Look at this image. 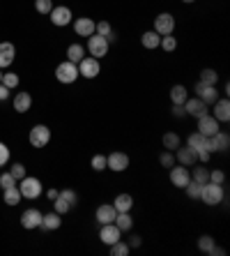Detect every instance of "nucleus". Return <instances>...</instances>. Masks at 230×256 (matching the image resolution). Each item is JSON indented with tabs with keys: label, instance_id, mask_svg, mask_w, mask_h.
I'll return each mask as SVG.
<instances>
[{
	"label": "nucleus",
	"instance_id": "obj_1",
	"mask_svg": "<svg viewBox=\"0 0 230 256\" xmlns=\"http://www.w3.org/2000/svg\"><path fill=\"white\" fill-rule=\"evenodd\" d=\"M201 198L205 206H219V203L226 198V190L224 185H214V182H205L201 185Z\"/></svg>",
	"mask_w": 230,
	"mask_h": 256
},
{
	"label": "nucleus",
	"instance_id": "obj_2",
	"mask_svg": "<svg viewBox=\"0 0 230 256\" xmlns=\"http://www.w3.org/2000/svg\"><path fill=\"white\" fill-rule=\"evenodd\" d=\"M187 146L189 148L196 150V155H198V162H203V164H207L210 162V148H207V136H203L201 132H194V134H189V138H187Z\"/></svg>",
	"mask_w": 230,
	"mask_h": 256
},
{
	"label": "nucleus",
	"instance_id": "obj_3",
	"mask_svg": "<svg viewBox=\"0 0 230 256\" xmlns=\"http://www.w3.org/2000/svg\"><path fill=\"white\" fill-rule=\"evenodd\" d=\"M108 48H111V44H108V40L106 37H101V35H90L88 37V51H90V56L92 58H106L108 56Z\"/></svg>",
	"mask_w": 230,
	"mask_h": 256
},
{
	"label": "nucleus",
	"instance_id": "obj_4",
	"mask_svg": "<svg viewBox=\"0 0 230 256\" xmlns=\"http://www.w3.org/2000/svg\"><path fill=\"white\" fill-rule=\"evenodd\" d=\"M55 78H58L60 84H74L78 78V67L76 62H69V60H65V62H60L58 67H55Z\"/></svg>",
	"mask_w": 230,
	"mask_h": 256
},
{
	"label": "nucleus",
	"instance_id": "obj_5",
	"mask_svg": "<svg viewBox=\"0 0 230 256\" xmlns=\"http://www.w3.org/2000/svg\"><path fill=\"white\" fill-rule=\"evenodd\" d=\"M76 67H78V76H83V78H97L99 76V72H101L99 60L92 58V56H85Z\"/></svg>",
	"mask_w": 230,
	"mask_h": 256
},
{
	"label": "nucleus",
	"instance_id": "obj_6",
	"mask_svg": "<svg viewBox=\"0 0 230 256\" xmlns=\"http://www.w3.org/2000/svg\"><path fill=\"white\" fill-rule=\"evenodd\" d=\"M21 185H18V192H21V196L23 198H37L41 194V180L39 178H30L25 176L23 180H18Z\"/></svg>",
	"mask_w": 230,
	"mask_h": 256
},
{
	"label": "nucleus",
	"instance_id": "obj_7",
	"mask_svg": "<svg viewBox=\"0 0 230 256\" xmlns=\"http://www.w3.org/2000/svg\"><path fill=\"white\" fill-rule=\"evenodd\" d=\"M173 30H175V16L168 12H161L159 16L154 18V32L157 35H173Z\"/></svg>",
	"mask_w": 230,
	"mask_h": 256
},
{
	"label": "nucleus",
	"instance_id": "obj_8",
	"mask_svg": "<svg viewBox=\"0 0 230 256\" xmlns=\"http://www.w3.org/2000/svg\"><path fill=\"white\" fill-rule=\"evenodd\" d=\"M106 168H111V171H115V173L127 171V168H129V155H124L120 150H113L111 155L106 157Z\"/></svg>",
	"mask_w": 230,
	"mask_h": 256
},
{
	"label": "nucleus",
	"instance_id": "obj_9",
	"mask_svg": "<svg viewBox=\"0 0 230 256\" xmlns=\"http://www.w3.org/2000/svg\"><path fill=\"white\" fill-rule=\"evenodd\" d=\"M51 141V130L46 125H35L30 130V146L32 148H44Z\"/></svg>",
	"mask_w": 230,
	"mask_h": 256
},
{
	"label": "nucleus",
	"instance_id": "obj_10",
	"mask_svg": "<svg viewBox=\"0 0 230 256\" xmlns=\"http://www.w3.org/2000/svg\"><path fill=\"white\" fill-rule=\"evenodd\" d=\"M196 120H198V132H201L203 136H214L217 132H221L219 120L214 118L212 114H205V116H201V118H196Z\"/></svg>",
	"mask_w": 230,
	"mask_h": 256
},
{
	"label": "nucleus",
	"instance_id": "obj_11",
	"mask_svg": "<svg viewBox=\"0 0 230 256\" xmlns=\"http://www.w3.org/2000/svg\"><path fill=\"white\" fill-rule=\"evenodd\" d=\"M207 148H210V152H226L230 148L228 132H217L214 136H207Z\"/></svg>",
	"mask_w": 230,
	"mask_h": 256
},
{
	"label": "nucleus",
	"instance_id": "obj_12",
	"mask_svg": "<svg viewBox=\"0 0 230 256\" xmlns=\"http://www.w3.org/2000/svg\"><path fill=\"white\" fill-rule=\"evenodd\" d=\"M184 111H187V116H191V118H201V116L210 114V106H207L203 100H198V97H189V100L184 102Z\"/></svg>",
	"mask_w": 230,
	"mask_h": 256
},
{
	"label": "nucleus",
	"instance_id": "obj_13",
	"mask_svg": "<svg viewBox=\"0 0 230 256\" xmlns=\"http://www.w3.org/2000/svg\"><path fill=\"white\" fill-rule=\"evenodd\" d=\"M171 182L175 187H180V190H184V187L191 182V173H189V168L187 166H171Z\"/></svg>",
	"mask_w": 230,
	"mask_h": 256
},
{
	"label": "nucleus",
	"instance_id": "obj_14",
	"mask_svg": "<svg viewBox=\"0 0 230 256\" xmlns=\"http://www.w3.org/2000/svg\"><path fill=\"white\" fill-rule=\"evenodd\" d=\"M196 97L198 100H203L210 106V104H214V102L219 100V90H217V86H205V84H196Z\"/></svg>",
	"mask_w": 230,
	"mask_h": 256
},
{
	"label": "nucleus",
	"instance_id": "obj_15",
	"mask_svg": "<svg viewBox=\"0 0 230 256\" xmlns=\"http://www.w3.org/2000/svg\"><path fill=\"white\" fill-rule=\"evenodd\" d=\"M122 238V231H120L115 224H101V228H99V240L104 244H108L111 247L113 242H118V240Z\"/></svg>",
	"mask_w": 230,
	"mask_h": 256
},
{
	"label": "nucleus",
	"instance_id": "obj_16",
	"mask_svg": "<svg viewBox=\"0 0 230 256\" xmlns=\"http://www.w3.org/2000/svg\"><path fill=\"white\" fill-rule=\"evenodd\" d=\"M41 217H44V214H41L37 208L25 210V212L21 214V226L28 228V231H32V228H39L41 226Z\"/></svg>",
	"mask_w": 230,
	"mask_h": 256
},
{
	"label": "nucleus",
	"instance_id": "obj_17",
	"mask_svg": "<svg viewBox=\"0 0 230 256\" xmlns=\"http://www.w3.org/2000/svg\"><path fill=\"white\" fill-rule=\"evenodd\" d=\"M71 18H74V16H71V10H69V7H65V5L53 7V10H51V24L58 26V28H62V26H69Z\"/></svg>",
	"mask_w": 230,
	"mask_h": 256
},
{
	"label": "nucleus",
	"instance_id": "obj_18",
	"mask_svg": "<svg viewBox=\"0 0 230 256\" xmlns=\"http://www.w3.org/2000/svg\"><path fill=\"white\" fill-rule=\"evenodd\" d=\"M95 26H97V21H92L88 16H81L74 21V32L78 37H90V35H95Z\"/></svg>",
	"mask_w": 230,
	"mask_h": 256
},
{
	"label": "nucleus",
	"instance_id": "obj_19",
	"mask_svg": "<svg viewBox=\"0 0 230 256\" xmlns=\"http://www.w3.org/2000/svg\"><path fill=\"white\" fill-rule=\"evenodd\" d=\"M175 160L182 164V166H194L196 162H198V155H196V150L189 148V146H180L175 150Z\"/></svg>",
	"mask_w": 230,
	"mask_h": 256
},
{
	"label": "nucleus",
	"instance_id": "obj_20",
	"mask_svg": "<svg viewBox=\"0 0 230 256\" xmlns=\"http://www.w3.org/2000/svg\"><path fill=\"white\" fill-rule=\"evenodd\" d=\"M16 58V48L12 42H0V70H7V67L14 62Z\"/></svg>",
	"mask_w": 230,
	"mask_h": 256
},
{
	"label": "nucleus",
	"instance_id": "obj_21",
	"mask_svg": "<svg viewBox=\"0 0 230 256\" xmlns=\"http://www.w3.org/2000/svg\"><path fill=\"white\" fill-rule=\"evenodd\" d=\"M115 214H118V210L113 208V203H101L99 208H97L95 217L101 226V224H113V222H115Z\"/></svg>",
	"mask_w": 230,
	"mask_h": 256
},
{
	"label": "nucleus",
	"instance_id": "obj_22",
	"mask_svg": "<svg viewBox=\"0 0 230 256\" xmlns=\"http://www.w3.org/2000/svg\"><path fill=\"white\" fill-rule=\"evenodd\" d=\"M212 106H214V111H212L214 118H217L219 122H228V120H230V102L226 100V97H224V100L219 97Z\"/></svg>",
	"mask_w": 230,
	"mask_h": 256
},
{
	"label": "nucleus",
	"instance_id": "obj_23",
	"mask_svg": "<svg viewBox=\"0 0 230 256\" xmlns=\"http://www.w3.org/2000/svg\"><path fill=\"white\" fill-rule=\"evenodd\" d=\"M32 106V95L30 92H16L14 95V111L16 114H25Z\"/></svg>",
	"mask_w": 230,
	"mask_h": 256
},
{
	"label": "nucleus",
	"instance_id": "obj_24",
	"mask_svg": "<svg viewBox=\"0 0 230 256\" xmlns=\"http://www.w3.org/2000/svg\"><path fill=\"white\" fill-rule=\"evenodd\" d=\"M113 208L118 210V212H131V208H134V196H131V194H118L115 201H113Z\"/></svg>",
	"mask_w": 230,
	"mask_h": 256
},
{
	"label": "nucleus",
	"instance_id": "obj_25",
	"mask_svg": "<svg viewBox=\"0 0 230 256\" xmlns=\"http://www.w3.org/2000/svg\"><path fill=\"white\" fill-rule=\"evenodd\" d=\"M60 226H62V217H60L55 210L41 217V228H46V231H55V228H60Z\"/></svg>",
	"mask_w": 230,
	"mask_h": 256
},
{
	"label": "nucleus",
	"instance_id": "obj_26",
	"mask_svg": "<svg viewBox=\"0 0 230 256\" xmlns=\"http://www.w3.org/2000/svg\"><path fill=\"white\" fill-rule=\"evenodd\" d=\"M141 44L145 48H150V51H154V48H159V44H161V35H157L154 30H148V32H143Z\"/></svg>",
	"mask_w": 230,
	"mask_h": 256
},
{
	"label": "nucleus",
	"instance_id": "obj_27",
	"mask_svg": "<svg viewBox=\"0 0 230 256\" xmlns=\"http://www.w3.org/2000/svg\"><path fill=\"white\" fill-rule=\"evenodd\" d=\"M161 143H164L166 150H171V152H175L180 146H182V138H180V134H175V132H166L164 138H161Z\"/></svg>",
	"mask_w": 230,
	"mask_h": 256
},
{
	"label": "nucleus",
	"instance_id": "obj_28",
	"mask_svg": "<svg viewBox=\"0 0 230 256\" xmlns=\"http://www.w3.org/2000/svg\"><path fill=\"white\" fill-rule=\"evenodd\" d=\"M2 198H5L7 206H18L23 196H21V192H18V185H14V187H7V190H2Z\"/></svg>",
	"mask_w": 230,
	"mask_h": 256
},
{
	"label": "nucleus",
	"instance_id": "obj_29",
	"mask_svg": "<svg viewBox=\"0 0 230 256\" xmlns=\"http://www.w3.org/2000/svg\"><path fill=\"white\" fill-rule=\"evenodd\" d=\"M85 58V48L81 46V44H69V46H67V60H69V62H81V60Z\"/></svg>",
	"mask_w": 230,
	"mask_h": 256
},
{
	"label": "nucleus",
	"instance_id": "obj_30",
	"mask_svg": "<svg viewBox=\"0 0 230 256\" xmlns=\"http://www.w3.org/2000/svg\"><path fill=\"white\" fill-rule=\"evenodd\" d=\"M113 224H115L120 231H131V226H134V220H131L129 212H118V214H115V222H113Z\"/></svg>",
	"mask_w": 230,
	"mask_h": 256
},
{
	"label": "nucleus",
	"instance_id": "obj_31",
	"mask_svg": "<svg viewBox=\"0 0 230 256\" xmlns=\"http://www.w3.org/2000/svg\"><path fill=\"white\" fill-rule=\"evenodd\" d=\"M189 100V92L184 86H173L171 88V102L173 104H184V102Z\"/></svg>",
	"mask_w": 230,
	"mask_h": 256
},
{
	"label": "nucleus",
	"instance_id": "obj_32",
	"mask_svg": "<svg viewBox=\"0 0 230 256\" xmlns=\"http://www.w3.org/2000/svg\"><path fill=\"white\" fill-rule=\"evenodd\" d=\"M201 84H205V86H217L219 84V74H217V70H212V67H205V70L201 72V78H198Z\"/></svg>",
	"mask_w": 230,
	"mask_h": 256
},
{
	"label": "nucleus",
	"instance_id": "obj_33",
	"mask_svg": "<svg viewBox=\"0 0 230 256\" xmlns=\"http://www.w3.org/2000/svg\"><path fill=\"white\" fill-rule=\"evenodd\" d=\"M191 173V180L194 182H198V185H205V182H210V171H207L205 166H196Z\"/></svg>",
	"mask_w": 230,
	"mask_h": 256
},
{
	"label": "nucleus",
	"instance_id": "obj_34",
	"mask_svg": "<svg viewBox=\"0 0 230 256\" xmlns=\"http://www.w3.org/2000/svg\"><path fill=\"white\" fill-rule=\"evenodd\" d=\"M108 252H111V256H127L129 254V244L124 242V240H118V242H113L108 247Z\"/></svg>",
	"mask_w": 230,
	"mask_h": 256
},
{
	"label": "nucleus",
	"instance_id": "obj_35",
	"mask_svg": "<svg viewBox=\"0 0 230 256\" xmlns=\"http://www.w3.org/2000/svg\"><path fill=\"white\" fill-rule=\"evenodd\" d=\"M214 244H217V240H214L212 236H201V238H198V250L205 252V254H210V250H212Z\"/></svg>",
	"mask_w": 230,
	"mask_h": 256
},
{
	"label": "nucleus",
	"instance_id": "obj_36",
	"mask_svg": "<svg viewBox=\"0 0 230 256\" xmlns=\"http://www.w3.org/2000/svg\"><path fill=\"white\" fill-rule=\"evenodd\" d=\"M159 164L164 168H171V166H175V155H173L171 150H164L159 155Z\"/></svg>",
	"mask_w": 230,
	"mask_h": 256
},
{
	"label": "nucleus",
	"instance_id": "obj_37",
	"mask_svg": "<svg viewBox=\"0 0 230 256\" xmlns=\"http://www.w3.org/2000/svg\"><path fill=\"white\" fill-rule=\"evenodd\" d=\"M159 46L164 48V51H168V54H171V51H175V48H177V40L173 35H164V37H161Z\"/></svg>",
	"mask_w": 230,
	"mask_h": 256
},
{
	"label": "nucleus",
	"instance_id": "obj_38",
	"mask_svg": "<svg viewBox=\"0 0 230 256\" xmlns=\"http://www.w3.org/2000/svg\"><path fill=\"white\" fill-rule=\"evenodd\" d=\"M2 86H7L9 90H14L18 86V76L14 74V72H7V74H2V81H0Z\"/></svg>",
	"mask_w": 230,
	"mask_h": 256
},
{
	"label": "nucleus",
	"instance_id": "obj_39",
	"mask_svg": "<svg viewBox=\"0 0 230 256\" xmlns=\"http://www.w3.org/2000/svg\"><path fill=\"white\" fill-rule=\"evenodd\" d=\"M35 10L39 14H51V10H53V0H35Z\"/></svg>",
	"mask_w": 230,
	"mask_h": 256
},
{
	"label": "nucleus",
	"instance_id": "obj_40",
	"mask_svg": "<svg viewBox=\"0 0 230 256\" xmlns=\"http://www.w3.org/2000/svg\"><path fill=\"white\" fill-rule=\"evenodd\" d=\"M95 32H97V35H101V37H108L113 32V28H111V24H108V21H97Z\"/></svg>",
	"mask_w": 230,
	"mask_h": 256
},
{
	"label": "nucleus",
	"instance_id": "obj_41",
	"mask_svg": "<svg viewBox=\"0 0 230 256\" xmlns=\"http://www.w3.org/2000/svg\"><path fill=\"white\" fill-rule=\"evenodd\" d=\"M210 182H214V185H224V182H226V173L221 171V168L210 171Z\"/></svg>",
	"mask_w": 230,
	"mask_h": 256
},
{
	"label": "nucleus",
	"instance_id": "obj_42",
	"mask_svg": "<svg viewBox=\"0 0 230 256\" xmlns=\"http://www.w3.org/2000/svg\"><path fill=\"white\" fill-rule=\"evenodd\" d=\"M14 185H16V178H14L9 171L0 176V187H2V190H7V187H14Z\"/></svg>",
	"mask_w": 230,
	"mask_h": 256
},
{
	"label": "nucleus",
	"instance_id": "obj_43",
	"mask_svg": "<svg viewBox=\"0 0 230 256\" xmlns=\"http://www.w3.org/2000/svg\"><path fill=\"white\" fill-rule=\"evenodd\" d=\"M9 173H12L14 178H16V182H18V180H23V178H25V166H23V164H18V162H16V164H12V168H9Z\"/></svg>",
	"mask_w": 230,
	"mask_h": 256
},
{
	"label": "nucleus",
	"instance_id": "obj_44",
	"mask_svg": "<svg viewBox=\"0 0 230 256\" xmlns=\"http://www.w3.org/2000/svg\"><path fill=\"white\" fill-rule=\"evenodd\" d=\"M184 190H187V196H189V198H198V196H201V185H198V182H194V180H191Z\"/></svg>",
	"mask_w": 230,
	"mask_h": 256
},
{
	"label": "nucleus",
	"instance_id": "obj_45",
	"mask_svg": "<svg viewBox=\"0 0 230 256\" xmlns=\"http://www.w3.org/2000/svg\"><path fill=\"white\" fill-rule=\"evenodd\" d=\"M92 168H95V171H106V155L92 157Z\"/></svg>",
	"mask_w": 230,
	"mask_h": 256
},
{
	"label": "nucleus",
	"instance_id": "obj_46",
	"mask_svg": "<svg viewBox=\"0 0 230 256\" xmlns=\"http://www.w3.org/2000/svg\"><path fill=\"white\" fill-rule=\"evenodd\" d=\"M7 162H9V148L0 141V166H5Z\"/></svg>",
	"mask_w": 230,
	"mask_h": 256
},
{
	"label": "nucleus",
	"instance_id": "obj_47",
	"mask_svg": "<svg viewBox=\"0 0 230 256\" xmlns=\"http://www.w3.org/2000/svg\"><path fill=\"white\" fill-rule=\"evenodd\" d=\"M187 111H184V104H173V118H184Z\"/></svg>",
	"mask_w": 230,
	"mask_h": 256
},
{
	"label": "nucleus",
	"instance_id": "obj_48",
	"mask_svg": "<svg viewBox=\"0 0 230 256\" xmlns=\"http://www.w3.org/2000/svg\"><path fill=\"white\" fill-rule=\"evenodd\" d=\"M141 242H143L141 236H131V238L127 240V244H129V250H136V247H141Z\"/></svg>",
	"mask_w": 230,
	"mask_h": 256
},
{
	"label": "nucleus",
	"instance_id": "obj_49",
	"mask_svg": "<svg viewBox=\"0 0 230 256\" xmlns=\"http://www.w3.org/2000/svg\"><path fill=\"white\" fill-rule=\"evenodd\" d=\"M9 92H12V90L7 88V86H2V84H0V102H5L7 97H9Z\"/></svg>",
	"mask_w": 230,
	"mask_h": 256
},
{
	"label": "nucleus",
	"instance_id": "obj_50",
	"mask_svg": "<svg viewBox=\"0 0 230 256\" xmlns=\"http://www.w3.org/2000/svg\"><path fill=\"white\" fill-rule=\"evenodd\" d=\"M210 254H212V256H224L226 250H224V247H217V244H214L212 250H210Z\"/></svg>",
	"mask_w": 230,
	"mask_h": 256
},
{
	"label": "nucleus",
	"instance_id": "obj_51",
	"mask_svg": "<svg viewBox=\"0 0 230 256\" xmlns=\"http://www.w3.org/2000/svg\"><path fill=\"white\" fill-rule=\"evenodd\" d=\"M58 194H60V192H58V190H48V192H46V196H48V201H55V198H58Z\"/></svg>",
	"mask_w": 230,
	"mask_h": 256
},
{
	"label": "nucleus",
	"instance_id": "obj_52",
	"mask_svg": "<svg viewBox=\"0 0 230 256\" xmlns=\"http://www.w3.org/2000/svg\"><path fill=\"white\" fill-rule=\"evenodd\" d=\"M182 2H187V5H191V2H196V0H182Z\"/></svg>",
	"mask_w": 230,
	"mask_h": 256
},
{
	"label": "nucleus",
	"instance_id": "obj_53",
	"mask_svg": "<svg viewBox=\"0 0 230 256\" xmlns=\"http://www.w3.org/2000/svg\"><path fill=\"white\" fill-rule=\"evenodd\" d=\"M0 81H2V72H0Z\"/></svg>",
	"mask_w": 230,
	"mask_h": 256
}]
</instances>
